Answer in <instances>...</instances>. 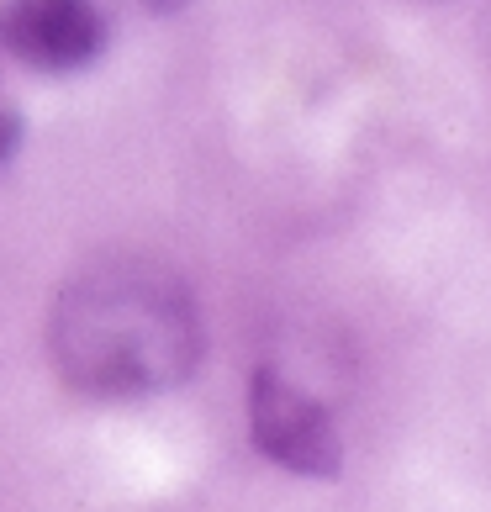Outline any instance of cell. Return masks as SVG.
<instances>
[{"label": "cell", "instance_id": "277c9868", "mask_svg": "<svg viewBox=\"0 0 491 512\" xmlns=\"http://www.w3.org/2000/svg\"><path fill=\"white\" fill-rule=\"evenodd\" d=\"M16 138H22V122H16V111H0V159L16 154Z\"/></svg>", "mask_w": 491, "mask_h": 512}, {"label": "cell", "instance_id": "7a4b0ae2", "mask_svg": "<svg viewBox=\"0 0 491 512\" xmlns=\"http://www.w3.org/2000/svg\"><path fill=\"white\" fill-rule=\"evenodd\" d=\"M249 439L264 460L296 470V476H338L344 439L333 417L307 391L280 381L275 370H254L249 381Z\"/></svg>", "mask_w": 491, "mask_h": 512}, {"label": "cell", "instance_id": "5b68a950", "mask_svg": "<svg viewBox=\"0 0 491 512\" xmlns=\"http://www.w3.org/2000/svg\"><path fill=\"white\" fill-rule=\"evenodd\" d=\"M154 11H175V6H185V0H148Z\"/></svg>", "mask_w": 491, "mask_h": 512}, {"label": "cell", "instance_id": "3957f363", "mask_svg": "<svg viewBox=\"0 0 491 512\" xmlns=\"http://www.w3.org/2000/svg\"><path fill=\"white\" fill-rule=\"evenodd\" d=\"M106 43V22L90 0H11L0 11V48L32 69H85Z\"/></svg>", "mask_w": 491, "mask_h": 512}, {"label": "cell", "instance_id": "6da1fadb", "mask_svg": "<svg viewBox=\"0 0 491 512\" xmlns=\"http://www.w3.org/2000/svg\"><path fill=\"white\" fill-rule=\"evenodd\" d=\"M48 354L85 396L169 391L201 359V317L185 280L159 259L106 254L53 301Z\"/></svg>", "mask_w": 491, "mask_h": 512}, {"label": "cell", "instance_id": "8992f818", "mask_svg": "<svg viewBox=\"0 0 491 512\" xmlns=\"http://www.w3.org/2000/svg\"><path fill=\"white\" fill-rule=\"evenodd\" d=\"M486 37H491V6H486Z\"/></svg>", "mask_w": 491, "mask_h": 512}]
</instances>
